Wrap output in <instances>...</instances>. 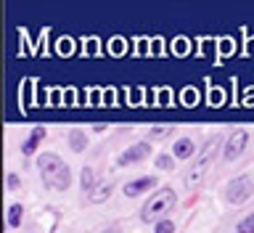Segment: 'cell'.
I'll return each mask as SVG.
<instances>
[{"label":"cell","instance_id":"1","mask_svg":"<svg viewBox=\"0 0 254 233\" xmlns=\"http://www.w3.org/2000/svg\"><path fill=\"white\" fill-rule=\"evenodd\" d=\"M37 170H40V178H43L45 188L66 191L71 186V170L59 154H40L37 156Z\"/></svg>","mask_w":254,"mask_h":233},{"label":"cell","instance_id":"2","mask_svg":"<svg viewBox=\"0 0 254 233\" xmlns=\"http://www.w3.org/2000/svg\"><path fill=\"white\" fill-rule=\"evenodd\" d=\"M175 204H178V194H175L170 186H167V188H159L156 194H151V199L143 204L140 218H143V223L159 220L162 215H170V212L175 210Z\"/></svg>","mask_w":254,"mask_h":233},{"label":"cell","instance_id":"3","mask_svg":"<svg viewBox=\"0 0 254 233\" xmlns=\"http://www.w3.org/2000/svg\"><path fill=\"white\" fill-rule=\"evenodd\" d=\"M220 135H214L212 141H206V146H204V151L198 154V159H196V164L188 170V175L183 178V183H186V188H196L198 183L204 180V175H206V170H209V164L214 162V151H217V146H220Z\"/></svg>","mask_w":254,"mask_h":233},{"label":"cell","instance_id":"4","mask_svg":"<svg viewBox=\"0 0 254 233\" xmlns=\"http://www.w3.org/2000/svg\"><path fill=\"white\" fill-rule=\"evenodd\" d=\"M254 194V180H252V175H238V178H233L228 183V188H225V199H228V204H244V202H249Z\"/></svg>","mask_w":254,"mask_h":233},{"label":"cell","instance_id":"5","mask_svg":"<svg viewBox=\"0 0 254 233\" xmlns=\"http://www.w3.org/2000/svg\"><path fill=\"white\" fill-rule=\"evenodd\" d=\"M151 154V143L148 141H140V143H132L127 151H122L119 154V159H117V164L119 167H127V164H138V162H143Z\"/></svg>","mask_w":254,"mask_h":233},{"label":"cell","instance_id":"6","mask_svg":"<svg viewBox=\"0 0 254 233\" xmlns=\"http://www.w3.org/2000/svg\"><path fill=\"white\" fill-rule=\"evenodd\" d=\"M246 143H249V133L246 130H233L230 133V138L225 141V159L228 162H233V159H238L244 154Z\"/></svg>","mask_w":254,"mask_h":233},{"label":"cell","instance_id":"7","mask_svg":"<svg viewBox=\"0 0 254 233\" xmlns=\"http://www.w3.org/2000/svg\"><path fill=\"white\" fill-rule=\"evenodd\" d=\"M156 186V178L154 175H146V178H135V180H130V183H125V196H130V199H135V196H140V194H148L151 188Z\"/></svg>","mask_w":254,"mask_h":233},{"label":"cell","instance_id":"8","mask_svg":"<svg viewBox=\"0 0 254 233\" xmlns=\"http://www.w3.org/2000/svg\"><path fill=\"white\" fill-rule=\"evenodd\" d=\"M45 138V127H32V133H29V138L27 141H24L21 143V154H35V151H37V146H40V141H43Z\"/></svg>","mask_w":254,"mask_h":233},{"label":"cell","instance_id":"9","mask_svg":"<svg viewBox=\"0 0 254 233\" xmlns=\"http://www.w3.org/2000/svg\"><path fill=\"white\" fill-rule=\"evenodd\" d=\"M193 154H196V143L190 138H178L175 141V146H172V156L175 159H190Z\"/></svg>","mask_w":254,"mask_h":233},{"label":"cell","instance_id":"10","mask_svg":"<svg viewBox=\"0 0 254 233\" xmlns=\"http://www.w3.org/2000/svg\"><path fill=\"white\" fill-rule=\"evenodd\" d=\"M79 186H82V194H93L95 191V172L90 167H85V170L79 172Z\"/></svg>","mask_w":254,"mask_h":233},{"label":"cell","instance_id":"11","mask_svg":"<svg viewBox=\"0 0 254 233\" xmlns=\"http://www.w3.org/2000/svg\"><path fill=\"white\" fill-rule=\"evenodd\" d=\"M21 220H24V207L16 202V204L8 207V228H19Z\"/></svg>","mask_w":254,"mask_h":233},{"label":"cell","instance_id":"12","mask_svg":"<svg viewBox=\"0 0 254 233\" xmlns=\"http://www.w3.org/2000/svg\"><path fill=\"white\" fill-rule=\"evenodd\" d=\"M85 146H87L85 133H82V130H69V149L79 154V151H85Z\"/></svg>","mask_w":254,"mask_h":233},{"label":"cell","instance_id":"13","mask_svg":"<svg viewBox=\"0 0 254 233\" xmlns=\"http://www.w3.org/2000/svg\"><path fill=\"white\" fill-rule=\"evenodd\" d=\"M111 191H114V186H111V183H106V186H98L90 194V202L93 204H101V202H106V199L111 196Z\"/></svg>","mask_w":254,"mask_h":233},{"label":"cell","instance_id":"14","mask_svg":"<svg viewBox=\"0 0 254 233\" xmlns=\"http://www.w3.org/2000/svg\"><path fill=\"white\" fill-rule=\"evenodd\" d=\"M236 233H254V212H249L246 218L236 226Z\"/></svg>","mask_w":254,"mask_h":233},{"label":"cell","instance_id":"15","mask_svg":"<svg viewBox=\"0 0 254 233\" xmlns=\"http://www.w3.org/2000/svg\"><path fill=\"white\" fill-rule=\"evenodd\" d=\"M156 167L159 170H175V156H170V154H159L156 156Z\"/></svg>","mask_w":254,"mask_h":233},{"label":"cell","instance_id":"16","mask_svg":"<svg viewBox=\"0 0 254 233\" xmlns=\"http://www.w3.org/2000/svg\"><path fill=\"white\" fill-rule=\"evenodd\" d=\"M154 233H175V223H172L170 218H162V220H156Z\"/></svg>","mask_w":254,"mask_h":233},{"label":"cell","instance_id":"17","mask_svg":"<svg viewBox=\"0 0 254 233\" xmlns=\"http://www.w3.org/2000/svg\"><path fill=\"white\" fill-rule=\"evenodd\" d=\"M167 130H170V127L167 125H156V127H151V138H162V135H167Z\"/></svg>","mask_w":254,"mask_h":233},{"label":"cell","instance_id":"18","mask_svg":"<svg viewBox=\"0 0 254 233\" xmlns=\"http://www.w3.org/2000/svg\"><path fill=\"white\" fill-rule=\"evenodd\" d=\"M5 188H19V178H16L13 172L5 175Z\"/></svg>","mask_w":254,"mask_h":233},{"label":"cell","instance_id":"19","mask_svg":"<svg viewBox=\"0 0 254 233\" xmlns=\"http://www.w3.org/2000/svg\"><path fill=\"white\" fill-rule=\"evenodd\" d=\"M103 233H119V226H111L109 231H103Z\"/></svg>","mask_w":254,"mask_h":233}]
</instances>
